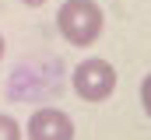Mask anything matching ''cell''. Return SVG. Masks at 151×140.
Masks as SVG:
<instances>
[{
  "label": "cell",
  "instance_id": "6",
  "mask_svg": "<svg viewBox=\"0 0 151 140\" xmlns=\"http://www.w3.org/2000/svg\"><path fill=\"white\" fill-rule=\"evenodd\" d=\"M21 4H28V7H42L46 0H21Z\"/></svg>",
  "mask_w": 151,
  "mask_h": 140
},
{
  "label": "cell",
  "instance_id": "1",
  "mask_svg": "<svg viewBox=\"0 0 151 140\" xmlns=\"http://www.w3.org/2000/svg\"><path fill=\"white\" fill-rule=\"evenodd\" d=\"M56 28L70 46H91L102 32V7L95 0H63Z\"/></svg>",
  "mask_w": 151,
  "mask_h": 140
},
{
  "label": "cell",
  "instance_id": "7",
  "mask_svg": "<svg viewBox=\"0 0 151 140\" xmlns=\"http://www.w3.org/2000/svg\"><path fill=\"white\" fill-rule=\"evenodd\" d=\"M4 49H7V42H4V35H0V56H4Z\"/></svg>",
  "mask_w": 151,
  "mask_h": 140
},
{
  "label": "cell",
  "instance_id": "3",
  "mask_svg": "<svg viewBox=\"0 0 151 140\" xmlns=\"http://www.w3.org/2000/svg\"><path fill=\"white\" fill-rule=\"evenodd\" d=\"M28 140H74V123L60 109H39L28 123Z\"/></svg>",
  "mask_w": 151,
  "mask_h": 140
},
{
  "label": "cell",
  "instance_id": "4",
  "mask_svg": "<svg viewBox=\"0 0 151 140\" xmlns=\"http://www.w3.org/2000/svg\"><path fill=\"white\" fill-rule=\"evenodd\" d=\"M0 140H21V130L11 116H0Z\"/></svg>",
  "mask_w": 151,
  "mask_h": 140
},
{
  "label": "cell",
  "instance_id": "5",
  "mask_svg": "<svg viewBox=\"0 0 151 140\" xmlns=\"http://www.w3.org/2000/svg\"><path fill=\"white\" fill-rule=\"evenodd\" d=\"M141 105H144V112L151 116V74L141 81Z\"/></svg>",
  "mask_w": 151,
  "mask_h": 140
},
{
  "label": "cell",
  "instance_id": "2",
  "mask_svg": "<svg viewBox=\"0 0 151 140\" xmlns=\"http://www.w3.org/2000/svg\"><path fill=\"white\" fill-rule=\"evenodd\" d=\"M116 88V70L109 60L102 56H91L84 63H77L74 70V91L84 98V102H106Z\"/></svg>",
  "mask_w": 151,
  "mask_h": 140
}]
</instances>
